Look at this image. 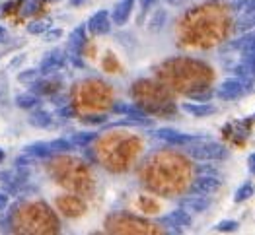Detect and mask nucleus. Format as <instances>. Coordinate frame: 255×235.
Wrapping results in <instances>:
<instances>
[{"mask_svg": "<svg viewBox=\"0 0 255 235\" xmlns=\"http://www.w3.org/2000/svg\"><path fill=\"white\" fill-rule=\"evenodd\" d=\"M166 2H170V4H175V2H181V0H166Z\"/></svg>", "mask_w": 255, "mask_h": 235, "instance_id": "38", "label": "nucleus"}, {"mask_svg": "<svg viewBox=\"0 0 255 235\" xmlns=\"http://www.w3.org/2000/svg\"><path fill=\"white\" fill-rule=\"evenodd\" d=\"M64 63H66V53L63 49H55L49 55H45L39 70H41V74H55V72H59L63 68Z\"/></svg>", "mask_w": 255, "mask_h": 235, "instance_id": "6", "label": "nucleus"}, {"mask_svg": "<svg viewBox=\"0 0 255 235\" xmlns=\"http://www.w3.org/2000/svg\"><path fill=\"white\" fill-rule=\"evenodd\" d=\"M84 43H86V27L84 25H78L70 33V37H68V49H66V59L74 64V66H82L80 55H82Z\"/></svg>", "mask_w": 255, "mask_h": 235, "instance_id": "2", "label": "nucleus"}, {"mask_svg": "<svg viewBox=\"0 0 255 235\" xmlns=\"http://www.w3.org/2000/svg\"><path fill=\"white\" fill-rule=\"evenodd\" d=\"M250 12H255V0H246L242 4V14H250Z\"/></svg>", "mask_w": 255, "mask_h": 235, "instance_id": "29", "label": "nucleus"}, {"mask_svg": "<svg viewBox=\"0 0 255 235\" xmlns=\"http://www.w3.org/2000/svg\"><path fill=\"white\" fill-rule=\"evenodd\" d=\"M51 25H53V21L49 20V18H45V20H35L27 25V31H29L31 35H39V33H45Z\"/></svg>", "mask_w": 255, "mask_h": 235, "instance_id": "17", "label": "nucleus"}, {"mask_svg": "<svg viewBox=\"0 0 255 235\" xmlns=\"http://www.w3.org/2000/svg\"><path fill=\"white\" fill-rule=\"evenodd\" d=\"M183 111L193 115V117H207V115H213L216 109L209 103L201 101V103H183Z\"/></svg>", "mask_w": 255, "mask_h": 235, "instance_id": "13", "label": "nucleus"}, {"mask_svg": "<svg viewBox=\"0 0 255 235\" xmlns=\"http://www.w3.org/2000/svg\"><path fill=\"white\" fill-rule=\"evenodd\" d=\"M154 2H156V0H140V6H142V10H148Z\"/></svg>", "mask_w": 255, "mask_h": 235, "instance_id": "34", "label": "nucleus"}, {"mask_svg": "<svg viewBox=\"0 0 255 235\" xmlns=\"http://www.w3.org/2000/svg\"><path fill=\"white\" fill-rule=\"evenodd\" d=\"M51 123H53L51 113H47V111H43V109H37V111L29 117V125L35 128H49Z\"/></svg>", "mask_w": 255, "mask_h": 235, "instance_id": "14", "label": "nucleus"}, {"mask_svg": "<svg viewBox=\"0 0 255 235\" xmlns=\"http://www.w3.org/2000/svg\"><path fill=\"white\" fill-rule=\"evenodd\" d=\"M25 183H27V171H25V167L16 165L14 169L0 173V185H2V189H6V192H18Z\"/></svg>", "mask_w": 255, "mask_h": 235, "instance_id": "3", "label": "nucleus"}, {"mask_svg": "<svg viewBox=\"0 0 255 235\" xmlns=\"http://www.w3.org/2000/svg\"><path fill=\"white\" fill-rule=\"evenodd\" d=\"M246 91H248V85L244 84V80L232 78V80H226V82L220 84L216 95L220 99H224V101H232V99H238L240 95H244Z\"/></svg>", "mask_w": 255, "mask_h": 235, "instance_id": "4", "label": "nucleus"}, {"mask_svg": "<svg viewBox=\"0 0 255 235\" xmlns=\"http://www.w3.org/2000/svg\"><path fill=\"white\" fill-rule=\"evenodd\" d=\"M113 113H115V115H125V117H128V119L136 121L138 125H146V123H150L142 111H138V109H134V107L127 105V103H117V105H113Z\"/></svg>", "mask_w": 255, "mask_h": 235, "instance_id": "10", "label": "nucleus"}, {"mask_svg": "<svg viewBox=\"0 0 255 235\" xmlns=\"http://www.w3.org/2000/svg\"><path fill=\"white\" fill-rule=\"evenodd\" d=\"M94 138H96L94 132H78V134H72L70 142L74 144V148H82V146H88Z\"/></svg>", "mask_w": 255, "mask_h": 235, "instance_id": "20", "label": "nucleus"}, {"mask_svg": "<svg viewBox=\"0 0 255 235\" xmlns=\"http://www.w3.org/2000/svg\"><path fill=\"white\" fill-rule=\"evenodd\" d=\"M25 154H29L31 157H45V156H51V150H49V142H35V144H29L23 148Z\"/></svg>", "mask_w": 255, "mask_h": 235, "instance_id": "15", "label": "nucleus"}, {"mask_svg": "<svg viewBox=\"0 0 255 235\" xmlns=\"http://www.w3.org/2000/svg\"><path fill=\"white\" fill-rule=\"evenodd\" d=\"M84 2L86 0H70V4H72V6H82Z\"/></svg>", "mask_w": 255, "mask_h": 235, "instance_id": "36", "label": "nucleus"}, {"mask_svg": "<svg viewBox=\"0 0 255 235\" xmlns=\"http://www.w3.org/2000/svg\"><path fill=\"white\" fill-rule=\"evenodd\" d=\"M4 157H6V154H4V150H0V163L4 161Z\"/></svg>", "mask_w": 255, "mask_h": 235, "instance_id": "37", "label": "nucleus"}, {"mask_svg": "<svg viewBox=\"0 0 255 235\" xmlns=\"http://www.w3.org/2000/svg\"><path fill=\"white\" fill-rule=\"evenodd\" d=\"M162 222L164 224H170L171 228H187V226H191V216H189L187 210L179 208V210L170 212V216H166Z\"/></svg>", "mask_w": 255, "mask_h": 235, "instance_id": "11", "label": "nucleus"}, {"mask_svg": "<svg viewBox=\"0 0 255 235\" xmlns=\"http://www.w3.org/2000/svg\"><path fill=\"white\" fill-rule=\"evenodd\" d=\"M218 187H220V181H218V177L216 175H201V177H197L195 179V183H193V192L195 194H213V192L218 191Z\"/></svg>", "mask_w": 255, "mask_h": 235, "instance_id": "8", "label": "nucleus"}, {"mask_svg": "<svg viewBox=\"0 0 255 235\" xmlns=\"http://www.w3.org/2000/svg\"><path fill=\"white\" fill-rule=\"evenodd\" d=\"M111 25H113V21L109 18V12L107 10H100L98 14H94L88 20V23H86V27H88V31L92 35H104V33H107L111 29Z\"/></svg>", "mask_w": 255, "mask_h": 235, "instance_id": "7", "label": "nucleus"}, {"mask_svg": "<svg viewBox=\"0 0 255 235\" xmlns=\"http://www.w3.org/2000/svg\"><path fill=\"white\" fill-rule=\"evenodd\" d=\"M255 27V12H250V14H244L238 23H236V29L238 31H252Z\"/></svg>", "mask_w": 255, "mask_h": 235, "instance_id": "18", "label": "nucleus"}, {"mask_svg": "<svg viewBox=\"0 0 255 235\" xmlns=\"http://www.w3.org/2000/svg\"><path fill=\"white\" fill-rule=\"evenodd\" d=\"M8 103V82H6V74H0V105Z\"/></svg>", "mask_w": 255, "mask_h": 235, "instance_id": "25", "label": "nucleus"}, {"mask_svg": "<svg viewBox=\"0 0 255 235\" xmlns=\"http://www.w3.org/2000/svg\"><path fill=\"white\" fill-rule=\"evenodd\" d=\"M132 6H134V0H119L117 6L113 8V14H111L113 25H125L127 20L130 18Z\"/></svg>", "mask_w": 255, "mask_h": 235, "instance_id": "9", "label": "nucleus"}, {"mask_svg": "<svg viewBox=\"0 0 255 235\" xmlns=\"http://www.w3.org/2000/svg\"><path fill=\"white\" fill-rule=\"evenodd\" d=\"M181 208L187 212H203L209 208V200L203 196H185L181 200Z\"/></svg>", "mask_w": 255, "mask_h": 235, "instance_id": "12", "label": "nucleus"}, {"mask_svg": "<svg viewBox=\"0 0 255 235\" xmlns=\"http://www.w3.org/2000/svg\"><path fill=\"white\" fill-rule=\"evenodd\" d=\"M106 115H98V117H86L84 123H88V125H102V123H106Z\"/></svg>", "mask_w": 255, "mask_h": 235, "instance_id": "28", "label": "nucleus"}, {"mask_svg": "<svg viewBox=\"0 0 255 235\" xmlns=\"http://www.w3.org/2000/svg\"><path fill=\"white\" fill-rule=\"evenodd\" d=\"M72 148H74V144H72L70 140H66V138H57V140L49 142V150H51V154H59V152H70Z\"/></svg>", "mask_w": 255, "mask_h": 235, "instance_id": "19", "label": "nucleus"}, {"mask_svg": "<svg viewBox=\"0 0 255 235\" xmlns=\"http://www.w3.org/2000/svg\"><path fill=\"white\" fill-rule=\"evenodd\" d=\"M255 192V187L254 183H244L238 191H236V196H234V202H246L250 196H254Z\"/></svg>", "mask_w": 255, "mask_h": 235, "instance_id": "21", "label": "nucleus"}, {"mask_svg": "<svg viewBox=\"0 0 255 235\" xmlns=\"http://www.w3.org/2000/svg\"><path fill=\"white\" fill-rule=\"evenodd\" d=\"M51 2H57V0H51Z\"/></svg>", "mask_w": 255, "mask_h": 235, "instance_id": "39", "label": "nucleus"}, {"mask_svg": "<svg viewBox=\"0 0 255 235\" xmlns=\"http://www.w3.org/2000/svg\"><path fill=\"white\" fill-rule=\"evenodd\" d=\"M8 200H10L8 194H6V192H0V210H4V208L8 206Z\"/></svg>", "mask_w": 255, "mask_h": 235, "instance_id": "31", "label": "nucleus"}, {"mask_svg": "<svg viewBox=\"0 0 255 235\" xmlns=\"http://www.w3.org/2000/svg\"><path fill=\"white\" fill-rule=\"evenodd\" d=\"M187 154L199 161H216V159L226 157V148L218 142H205L201 146H191L187 150Z\"/></svg>", "mask_w": 255, "mask_h": 235, "instance_id": "1", "label": "nucleus"}, {"mask_svg": "<svg viewBox=\"0 0 255 235\" xmlns=\"http://www.w3.org/2000/svg\"><path fill=\"white\" fill-rule=\"evenodd\" d=\"M16 105L20 109H33V107L39 105V97L31 91V93H20L16 97Z\"/></svg>", "mask_w": 255, "mask_h": 235, "instance_id": "16", "label": "nucleus"}, {"mask_svg": "<svg viewBox=\"0 0 255 235\" xmlns=\"http://www.w3.org/2000/svg\"><path fill=\"white\" fill-rule=\"evenodd\" d=\"M39 6H41V0H25V4H23V16H29V14H33V12H37L39 10Z\"/></svg>", "mask_w": 255, "mask_h": 235, "instance_id": "24", "label": "nucleus"}, {"mask_svg": "<svg viewBox=\"0 0 255 235\" xmlns=\"http://www.w3.org/2000/svg\"><path fill=\"white\" fill-rule=\"evenodd\" d=\"M191 95V99H197V101H203V103H207L209 99H211V93L207 91V93H189Z\"/></svg>", "mask_w": 255, "mask_h": 235, "instance_id": "30", "label": "nucleus"}, {"mask_svg": "<svg viewBox=\"0 0 255 235\" xmlns=\"http://www.w3.org/2000/svg\"><path fill=\"white\" fill-rule=\"evenodd\" d=\"M156 136L168 144H175V146H185V144H191V142H199L203 138L199 136H191V134H183V132H177V130H171V128H160L156 130Z\"/></svg>", "mask_w": 255, "mask_h": 235, "instance_id": "5", "label": "nucleus"}, {"mask_svg": "<svg viewBox=\"0 0 255 235\" xmlns=\"http://www.w3.org/2000/svg\"><path fill=\"white\" fill-rule=\"evenodd\" d=\"M248 165H250V171L255 173V154H252V156L248 157Z\"/></svg>", "mask_w": 255, "mask_h": 235, "instance_id": "33", "label": "nucleus"}, {"mask_svg": "<svg viewBox=\"0 0 255 235\" xmlns=\"http://www.w3.org/2000/svg\"><path fill=\"white\" fill-rule=\"evenodd\" d=\"M61 37H63V31H61V29H51V31H49V29H47V35H45V41H57V39H61Z\"/></svg>", "mask_w": 255, "mask_h": 235, "instance_id": "27", "label": "nucleus"}, {"mask_svg": "<svg viewBox=\"0 0 255 235\" xmlns=\"http://www.w3.org/2000/svg\"><path fill=\"white\" fill-rule=\"evenodd\" d=\"M4 39H6V29H4L2 25H0V43L4 41Z\"/></svg>", "mask_w": 255, "mask_h": 235, "instance_id": "35", "label": "nucleus"}, {"mask_svg": "<svg viewBox=\"0 0 255 235\" xmlns=\"http://www.w3.org/2000/svg\"><path fill=\"white\" fill-rule=\"evenodd\" d=\"M39 76H41V70H35V68H27V70H23L18 74V80L23 82V84H33L35 80H39Z\"/></svg>", "mask_w": 255, "mask_h": 235, "instance_id": "22", "label": "nucleus"}, {"mask_svg": "<svg viewBox=\"0 0 255 235\" xmlns=\"http://www.w3.org/2000/svg\"><path fill=\"white\" fill-rule=\"evenodd\" d=\"M61 117H72L74 115V111H72V107H61Z\"/></svg>", "mask_w": 255, "mask_h": 235, "instance_id": "32", "label": "nucleus"}, {"mask_svg": "<svg viewBox=\"0 0 255 235\" xmlns=\"http://www.w3.org/2000/svg\"><path fill=\"white\" fill-rule=\"evenodd\" d=\"M164 18H166V14H164V12H158V14L152 18V21H150V29H152V31H156L158 27H162Z\"/></svg>", "mask_w": 255, "mask_h": 235, "instance_id": "26", "label": "nucleus"}, {"mask_svg": "<svg viewBox=\"0 0 255 235\" xmlns=\"http://www.w3.org/2000/svg\"><path fill=\"white\" fill-rule=\"evenodd\" d=\"M240 226H238V222L234 220H226V222H220V224H216V232H224V234H228V232H236Z\"/></svg>", "mask_w": 255, "mask_h": 235, "instance_id": "23", "label": "nucleus"}]
</instances>
